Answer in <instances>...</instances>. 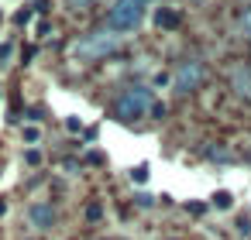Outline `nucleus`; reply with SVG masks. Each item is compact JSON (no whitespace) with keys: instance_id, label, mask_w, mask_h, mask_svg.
I'll use <instances>...</instances> for the list:
<instances>
[{"instance_id":"nucleus-1","label":"nucleus","mask_w":251,"mask_h":240,"mask_svg":"<svg viewBox=\"0 0 251 240\" xmlns=\"http://www.w3.org/2000/svg\"><path fill=\"white\" fill-rule=\"evenodd\" d=\"M117 45H121V35L107 28V31H93V35H83V38H79V42L73 45V55H76V59H86V62H90V59H103V55H110V52H114Z\"/></svg>"},{"instance_id":"nucleus-2","label":"nucleus","mask_w":251,"mask_h":240,"mask_svg":"<svg viewBox=\"0 0 251 240\" xmlns=\"http://www.w3.org/2000/svg\"><path fill=\"white\" fill-rule=\"evenodd\" d=\"M145 18V0H114V7L107 11V24L110 31H134Z\"/></svg>"},{"instance_id":"nucleus-3","label":"nucleus","mask_w":251,"mask_h":240,"mask_svg":"<svg viewBox=\"0 0 251 240\" xmlns=\"http://www.w3.org/2000/svg\"><path fill=\"white\" fill-rule=\"evenodd\" d=\"M148 107H151V89H148V86H134V89L121 93L114 113H117L124 124H134V120H141V117L148 113Z\"/></svg>"},{"instance_id":"nucleus-4","label":"nucleus","mask_w":251,"mask_h":240,"mask_svg":"<svg viewBox=\"0 0 251 240\" xmlns=\"http://www.w3.org/2000/svg\"><path fill=\"white\" fill-rule=\"evenodd\" d=\"M203 79H206V69H203V62H182L179 69H176V79H172V86H176V93H193V89H200L203 86Z\"/></svg>"},{"instance_id":"nucleus-5","label":"nucleus","mask_w":251,"mask_h":240,"mask_svg":"<svg viewBox=\"0 0 251 240\" xmlns=\"http://www.w3.org/2000/svg\"><path fill=\"white\" fill-rule=\"evenodd\" d=\"M28 219H31V226H38V230H52V223H55L52 202H35V206L28 209Z\"/></svg>"},{"instance_id":"nucleus-6","label":"nucleus","mask_w":251,"mask_h":240,"mask_svg":"<svg viewBox=\"0 0 251 240\" xmlns=\"http://www.w3.org/2000/svg\"><path fill=\"white\" fill-rule=\"evenodd\" d=\"M230 83H234V89H237L241 96L251 100V62H237V65H230Z\"/></svg>"},{"instance_id":"nucleus-7","label":"nucleus","mask_w":251,"mask_h":240,"mask_svg":"<svg viewBox=\"0 0 251 240\" xmlns=\"http://www.w3.org/2000/svg\"><path fill=\"white\" fill-rule=\"evenodd\" d=\"M155 24L165 28V31H172V28L179 24V11H176V7H158V11H155Z\"/></svg>"},{"instance_id":"nucleus-8","label":"nucleus","mask_w":251,"mask_h":240,"mask_svg":"<svg viewBox=\"0 0 251 240\" xmlns=\"http://www.w3.org/2000/svg\"><path fill=\"white\" fill-rule=\"evenodd\" d=\"M213 206H217V209H227V206H230V192H224V189L213 192Z\"/></svg>"},{"instance_id":"nucleus-9","label":"nucleus","mask_w":251,"mask_h":240,"mask_svg":"<svg viewBox=\"0 0 251 240\" xmlns=\"http://www.w3.org/2000/svg\"><path fill=\"white\" fill-rule=\"evenodd\" d=\"M21 134H25V141H28V144H38V141H42V131H38V127H25Z\"/></svg>"},{"instance_id":"nucleus-10","label":"nucleus","mask_w":251,"mask_h":240,"mask_svg":"<svg viewBox=\"0 0 251 240\" xmlns=\"http://www.w3.org/2000/svg\"><path fill=\"white\" fill-rule=\"evenodd\" d=\"M131 178H134V182H148V165H138V168L131 172Z\"/></svg>"},{"instance_id":"nucleus-11","label":"nucleus","mask_w":251,"mask_h":240,"mask_svg":"<svg viewBox=\"0 0 251 240\" xmlns=\"http://www.w3.org/2000/svg\"><path fill=\"white\" fill-rule=\"evenodd\" d=\"M14 55V48L7 45V42H0V65H7V59Z\"/></svg>"},{"instance_id":"nucleus-12","label":"nucleus","mask_w":251,"mask_h":240,"mask_svg":"<svg viewBox=\"0 0 251 240\" xmlns=\"http://www.w3.org/2000/svg\"><path fill=\"white\" fill-rule=\"evenodd\" d=\"M25 161H28V165H42V151H35V148H31V151L25 154Z\"/></svg>"},{"instance_id":"nucleus-13","label":"nucleus","mask_w":251,"mask_h":240,"mask_svg":"<svg viewBox=\"0 0 251 240\" xmlns=\"http://www.w3.org/2000/svg\"><path fill=\"white\" fill-rule=\"evenodd\" d=\"M151 117L162 120V117H165V103H151Z\"/></svg>"},{"instance_id":"nucleus-14","label":"nucleus","mask_w":251,"mask_h":240,"mask_svg":"<svg viewBox=\"0 0 251 240\" xmlns=\"http://www.w3.org/2000/svg\"><path fill=\"white\" fill-rule=\"evenodd\" d=\"M66 4H69L73 11H79V7H90V4H93V0H66Z\"/></svg>"},{"instance_id":"nucleus-15","label":"nucleus","mask_w":251,"mask_h":240,"mask_svg":"<svg viewBox=\"0 0 251 240\" xmlns=\"http://www.w3.org/2000/svg\"><path fill=\"white\" fill-rule=\"evenodd\" d=\"M100 213H103V209H100V206H97V202H93V206H90V209H86V216H90V219H100Z\"/></svg>"},{"instance_id":"nucleus-16","label":"nucleus","mask_w":251,"mask_h":240,"mask_svg":"<svg viewBox=\"0 0 251 240\" xmlns=\"http://www.w3.org/2000/svg\"><path fill=\"white\" fill-rule=\"evenodd\" d=\"M4 213H7V202H4V199H0V216H4Z\"/></svg>"},{"instance_id":"nucleus-17","label":"nucleus","mask_w":251,"mask_h":240,"mask_svg":"<svg viewBox=\"0 0 251 240\" xmlns=\"http://www.w3.org/2000/svg\"><path fill=\"white\" fill-rule=\"evenodd\" d=\"M244 24H248V31H251V11H248V18H244Z\"/></svg>"},{"instance_id":"nucleus-18","label":"nucleus","mask_w":251,"mask_h":240,"mask_svg":"<svg viewBox=\"0 0 251 240\" xmlns=\"http://www.w3.org/2000/svg\"><path fill=\"white\" fill-rule=\"evenodd\" d=\"M0 18H4V14H0Z\"/></svg>"}]
</instances>
